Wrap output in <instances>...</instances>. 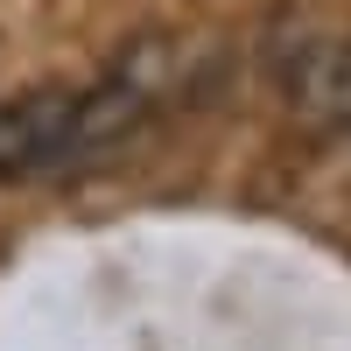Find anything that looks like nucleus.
Wrapping results in <instances>:
<instances>
[{"mask_svg": "<svg viewBox=\"0 0 351 351\" xmlns=\"http://www.w3.org/2000/svg\"><path fill=\"white\" fill-rule=\"evenodd\" d=\"M169 92V43H134L120 64H112L92 92H77V112H71V141H64V169L71 162H92L155 112V99Z\"/></svg>", "mask_w": 351, "mask_h": 351, "instance_id": "f257e3e1", "label": "nucleus"}, {"mask_svg": "<svg viewBox=\"0 0 351 351\" xmlns=\"http://www.w3.org/2000/svg\"><path fill=\"white\" fill-rule=\"evenodd\" d=\"M71 112H77V92H21L0 106V183L64 169Z\"/></svg>", "mask_w": 351, "mask_h": 351, "instance_id": "f03ea898", "label": "nucleus"}]
</instances>
